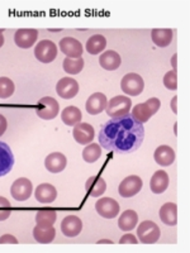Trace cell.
<instances>
[{
    "label": "cell",
    "mask_w": 190,
    "mask_h": 253,
    "mask_svg": "<svg viewBox=\"0 0 190 253\" xmlns=\"http://www.w3.org/2000/svg\"><path fill=\"white\" fill-rule=\"evenodd\" d=\"M85 190H87L88 195L92 198H99L103 195L107 190V182L103 177L99 176H92L88 178L87 184H85Z\"/></svg>",
    "instance_id": "23"
},
{
    "label": "cell",
    "mask_w": 190,
    "mask_h": 253,
    "mask_svg": "<svg viewBox=\"0 0 190 253\" xmlns=\"http://www.w3.org/2000/svg\"><path fill=\"white\" fill-rule=\"evenodd\" d=\"M83 230V221L76 215H67L61 221V232L65 237H76Z\"/></svg>",
    "instance_id": "15"
},
{
    "label": "cell",
    "mask_w": 190,
    "mask_h": 253,
    "mask_svg": "<svg viewBox=\"0 0 190 253\" xmlns=\"http://www.w3.org/2000/svg\"><path fill=\"white\" fill-rule=\"evenodd\" d=\"M32 190H33V185L31 180L26 177H19L13 182L10 187V194L17 202H26L31 198Z\"/></svg>",
    "instance_id": "9"
},
{
    "label": "cell",
    "mask_w": 190,
    "mask_h": 253,
    "mask_svg": "<svg viewBox=\"0 0 190 253\" xmlns=\"http://www.w3.org/2000/svg\"><path fill=\"white\" fill-rule=\"evenodd\" d=\"M10 213H12V210H10V203H9L5 198L0 196V221L8 219Z\"/></svg>",
    "instance_id": "35"
},
{
    "label": "cell",
    "mask_w": 190,
    "mask_h": 253,
    "mask_svg": "<svg viewBox=\"0 0 190 253\" xmlns=\"http://www.w3.org/2000/svg\"><path fill=\"white\" fill-rule=\"evenodd\" d=\"M60 48L62 53L69 58H80L83 57V44L76 38L63 37L60 41Z\"/></svg>",
    "instance_id": "14"
},
{
    "label": "cell",
    "mask_w": 190,
    "mask_h": 253,
    "mask_svg": "<svg viewBox=\"0 0 190 253\" xmlns=\"http://www.w3.org/2000/svg\"><path fill=\"white\" fill-rule=\"evenodd\" d=\"M101 156V147L98 143H89L83 150L84 161L88 164H94L100 158Z\"/></svg>",
    "instance_id": "30"
},
{
    "label": "cell",
    "mask_w": 190,
    "mask_h": 253,
    "mask_svg": "<svg viewBox=\"0 0 190 253\" xmlns=\"http://www.w3.org/2000/svg\"><path fill=\"white\" fill-rule=\"evenodd\" d=\"M95 209L101 218L113 219L118 215L119 204L112 198H101L95 203Z\"/></svg>",
    "instance_id": "10"
},
{
    "label": "cell",
    "mask_w": 190,
    "mask_h": 253,
    "mask_svg": "<svg viewBox=\"0 0 190 253\" xmlns=\"http://www.w3.org/2000/svg\"><path fill=\"white\" fill-rule=\"evenodd\" d=\"M107 96L103 94V92H94L89 96V99L87 100L85 104V108H87V112L90 115H98L100 114L103 110H105L107 108Z\"/></svg>",
    "instance_id": "17"
},
{
    "label": "cell",
    "mask_w": 190,
    "mask_h": 253,
    "mask_svg": "<svg viewBox=\"0 0 190 253\" xmlns=\"http://www.w3.org/2000/svg\"><path fill=\"white\" fill-rule=\"evenodd\" d=\"M101 243H108V245H113V242L110 239H100L98 241V245H101Z\"/></svg>",
    "instance_id": "41"
},
{
    "label": "cell",
    "mask_w": 190,
    "mask_h": 253,
    "mask_svg": "<svg viewBox=\"0 0 190 253\" xmlns=\"http://www.w3.org/2000/svg\"><path fill=\"white\" fill-rule=\"evenodd\" d=\"M132 108V100L128 96H122V95H117L113 96L107 104V114L108 117L112 118H118V117H124L131 112Z\"/></svg>",
    "instance_id": "3"
},
{
    "label": "cell",
    "mask_w": 190,
    "mask_h": 253,
    "mask_svg": "<svg viewBox=\"0 0 190 253\" xmlns=\"http://www.w3.org/2000/svg\"><path fill=\"white\" fill-rule=\"evenodd\" d=\"M56 91L62 99L75 98L79 92L78 81L72 78H62L56 85Z\"/></svg>",
    "instance_id": "13"
},
{
    "label": "cell",
    "mask_w": 190,
    "mask_h": 253,
    "mask_svg": "<svg viewBox=\"0 0 190 253\" xmlns=\"http://www.w3.org/2000/svg\"><path fill=\"white\" fill-rule=\"evenodd\" d=\"M6 128H8V122H6L4 115L0 114V135H3L5 133Z\"/></svg>",
    "instance_id": "38"
},
{
    "label": "cell",
    "mask_w": 190,
    "mask_h": 253,
    "mask_svg": "<svg viewBox=\"0 0 190 253\" xmlns=\"http://www.w3.org/2000/svg\"><path fill=\"white\" fill-rule=\"evenodd\" d=\"M158 215L164 224L174 227L178 224V205L175 203H166L160 208Z\"/></svg>",
    "instance_id": "21"
},
{
    "label": "cell",
    "mask_w": 190,
    "mask_h": 253,
    "mask_svg": "<svg viewBox=\"0 0 190 253\" xmlns=\"http://www.w3.org/2000/svg\"><path fill=\"white\" fill-rule=\"evenodd\" d=\"M161 230L155 221L144 220L137 228V237L143 245H153L160 239Z\"/></svg>",
    "instance_id": "4"
},
{
    "label": "cell",
    "mask_w": 190,
    "mask_h": 253,
    "mask_svg": "<svg viewBox=\"0 0 190 253\" xmlns=\"http://www.w3.org/2000/svg\"><path fill=\"white\" fill-rule=\"evenodd\" d=\"M15 90V85L9 78H0V99H8Z\"/></svg>",
    "instance_id": "33"
},
{
    "label": "cell",
    "mask_w": 190,
    "mask_h": 253,
    "mask_svg": "<svg viewBox=\"0 0 190 253\" xmlns=\"http://www.w3.org/2000/svg\"><path fill=\"white\" fill-rule=\"evenodd\" d=\"M33 237L41 245H48L56 237V230L53 225L37 224L33 228Z\"/></svg>",
    "instance_id": "22"
},
{
    "label": "cell",
    "mask_w": 190,
    "mask_h": 253,
    "mask_svg": "<svg viewBox=\"0 0 190 253\" xmlns=\"http://www.w3.org/2000/svg\"><path fill=\"white\" fill-rule=\"evenodd\" d=\"M61 119L66 126H74L78 123H80L81 119H83V114H81V110L78 107H74V105H70L66 107L61 113Z\"/></svg>",
    "instance_id": "27"
},
{
    "label": "cell",
    "mask_w": 190,
    "mask_h": 253,
    "mask_svg": "<svg viewBox=\"0 0 190 253\" xmlns=\"http://www.w3.org/2000/svg\"><path fill=\"white\" fill-rule=\"evenodd\" d=\"M173 29L169 28H156L151 32V38L152 42L158 47H167L173 42Z\"/></svg>",
    "instance_id": "26"
},
{
    "label": "cell",
    "mask_w": 190,
    "mask_h": 253,
    "mask_svg": "<svg viewBox=\"0 0 190 253\" xmlns=\"http://www.w3.org/2000/svg\"><path fill=\"white\" fill-rule=\"evenodd\" d=\"M38 38V31L33 28L18 29L14 35V42L19 48H31Z\"/></svg>",
    "instance_id": "11"
},
{
    "label": "cell",
    "mask_w": 190,
    "mask_h": 253,
    "mask_svg": "<svg viewBox=\"0 0 190 253\" xmlns=\"http://www.w3.org/2000/svg\"><path fill=\"white\" fill-rule=\"evenodd\" d=\"M144 138L143 124L132 115L112 118L105 122L99 130V143L108 152L127 155L137 151Z\"/></svg>",
    "instance_id": "1"
},
{
    "label": "cell",
    "mask_w": 190,
    "mask_h": 253,
    "mask_svg": "<svg viewBox=\"0 0 190 253\" xmlns=\"http://www.w3.org/2000/svg\"><path fill=\"white\" fill-rule=\"evenodd\" d=\"M121 89L126 95L139 96L140 94H142L144 89V81L142 76H140L139 74L131 72V74L124 75L123 79H122Z\"/></svg>",
    "instance_id": "5"
},
{
    "label": "cell",
    "mask_w": 190,
    "mask_h": 253,
    "mask_svg": "<svg viewBox=\"0 0 190 253\" xmlns=\"http://www.w3.org/2000/svg\"><path fill=\"white\" fill-rule=\"evenodd\" d=\"M99 63H100V66L104 70L114 71V70L121 66V56L115 51L109 49V51H105L104 53H101V56L99 57Z\"/></svg>",
    "instance_id": "25"
},
{
    "label": "cell",
    "mask_w": 190,
    "mask_h": 253,
    "mask_svg": "<svg viewBox=\"0 0 190 253\" xmlns=\"http://www.w3.org/2000/svg\"><path fill=\"white\" fill-rule=\"evenodd\" d=\"M119 243H121V245H137V243H139V239L136 238L133 234L127 233L119 239Z\"/></svg>",
    "instance_id": "36"
},
{
    "label": "cell",
    "mask_w": 190,
    "mask_h": 253,
    "mask_svg": "<svg viewBox=\"0 0 190 253\" xmlns=\"http://www.w3.org/2000/svg\"><path fill=\"white\" fill-rule=\"evenodd\" d=\"M35 196L37 202L42 204H49L53 203L57 198V190L51 184H40L35 191Z\"/></svg>",
    "instance_id": "19"
},
{
    "label": "cell",
    "mask_w": 190,
    "mask_h": 253,
    "mask_svg": "<svg viewBox=\"0 0 190 253\" xmlns=\"http://www.w3.org/2000/svg\"><path fill=\"white\" fill-rule=\"evenodd\" d=\"M170 105H171V110H173L175 114H178V96H174Z\"/></svg>",
    "instance_id": "39"
},
{
    "label": "cell",
    "mask_w": 190,
    "mask_h": 253,
    "mask_svg": "<svg viewBox=\"0 0 190 253\" xmlns=\"http://www.w3.org/2000/svg\"><path fill=\"white\" fill-rule=\"evenodd\" d=\"M4 44V36H3V29H0V48Z\"/></svg>",
    "instance_id": "40"
},
{
    "label": "cell",
    "mask_w": 190,
    "mask_h": 253,
    "mask_svg": "<svg viewBox=\"0 0 190 253\" xmlns=\"http://www.w3.org/2000/svg\"><path fill=\"white\" fill-rule=\"evenodd\" d=\"M107 47V40L101 35H94L88 40L87 51L90 55H99Z\"/></svg>",
    "instance_id": "29"
},
{
    "label": "cell",
    "mask_w": 190,
    "mask_h": 253,
    "mask_svg": "<svg viewBox=\"0 0 190 253\" xmlns=\"http://www.w3.org/2000/svg\"><path fill=\"white\" fill-rule=\"evenodd\" d=\"M14 166V156L10 147L0 141V177L12 171Z\"/></svg>",
    "instance_id": "16"
},
{
    "label": "cell",
    "mask_w": 190,
    "mask_h": 253,
    "mask_svg": "<svg viewBox=\"0 0 190 253\" xmlns=\"http://www.w3.org/2000/svg\"><path fill=\"white\" fill-rule=\"evenodd\" d=\"M35 56L42 63L52 62L57 56V46L52 41L42 40L35 47Z\"/></svg>",
    "instance_id": "7"
},
{
    "label": "cell",
    "mask_w": 190,
    "mask_h": 253,
    "mask_svg": "<svg viewBox=\"0 0 190 253\" xmlns=\"http://www.w3.org/2000/svg\"><path fill=\"white\" fill-rule=\"evenodd\" d=\"M0 245H18V239L12 234H4L0 237Z\"/></svg>",
    "instance_id": "37"
},
{
    "label": "cell",
    "mask_w": 190,
    "mask_h": 253,
    "mask_svg": "<svg viewBox=\"0 0 190 253\" xmlns=\"http://www.w3.org/2000/svg\"><path fill=\"white\" fill-rule=\"evenodd\" d=\"M57 218L55 210H40L36 214V223L42 225H53Z\"/></svg>",
    "instance_id": "32"
},
{
    "label": "cell",
    "mask_w": 190,
    "mask_h": 253,
    "mask_svg": "<svg viewBox=\"0 0 190 253\" xmlns=\"http://www.w3.org/2000/svg\"><path fill=\"white\" fill-rule=\"evenodd\" d=\"M139 223V215L136 213L135 210H126L118 219V227L121 230L124 232H130L133 228H136Z\"/></svg>",
    "instance_id": "28"
},
{
    "label": "cell",
    "mask_w": 190,
    "mask_h": 253,
    "mask_svg": "<svg viewBox=\"0 0 190 253\" xmlns=\"http://www.w3.org/2000/svg\"><path fill=\"white\" fill-rule=\"evenodd\" d=\"M142 186H143L142 178L137 175H131L119 184L118 193L122 198H132L141 191Z\"/></svg>",
    "instance_id": "8"
},
{
    "label": "cell",
    "mask_w": 190,
    "mask_h": 253,
    "mask_svg": "<svg viewBox=\"0 0 190 253\" xmlns=\"http://www.w3.org/2000/svg\"><path fill=\"white\" fill-rule=\"evenodd\" d=\"M161 107V101L157 98H150L144 103L137 104L132 109V117L140 123H146L150 121L152 115H155Z\"/></svg>",
    "instance_id": "2"
},
{
    "label": "cell",
    "mask_w": 190,
    "mask_h": 253,
    "mask_svg": "<svg viewBox=\"0 0 190 253\" xmlns=\"http://www.w3.org/2000/svg\"><path fill=\"white\" fill-rule=\"evenodd\" d=\"M67 165V158L66 156L61 152H53L49 153L45 160V167L47 171L51 173H58L61 171L65 170V167Z\"/></svg>",
    "instance_id": "18"
},
{
    "label": "cell",
    "mask_w": 190,
    "mask_h": 253,
    "mask_svg": "<svg viewBox=\"0 0 190 253\" xmlns=\"http://www.w3.org/2000/svg\"><path fill=\"white\" fill-rule=\"evenodd\" d=\"M169 186V175L164 170H158L151 177L150 189L153 194H162Z\"/></svg>",
    "instance_id": "24"
},
{
    "label": "cell",
    "mask_w": 190,
    "mask_h": 253,
    "mask_svg": "<svg viewBox=\"0 0 190 253\" xmlns=\"http://www.w3.org/2000/svg\"><path fill=\"white\" fill-rule=\"evenodd\" d=\"M176 58H178V55H174V57L171 58V63H173V66H174V70H176Z\"/></svg>",
    "instance_id": "42"
},
{
    "label": "cell",
    "mask_w": 190,
    "mask_h": 253,
    "mask_svg": "<svg viewBox=\"0 0 190 253\" xmlns=\"http://www.w3.org/2000/svg\"><path fill=\"white\" fill-rule=\"evenodd\" d=\"M153 158H155L156 164L160 165V166H170L175 161V151L170 146L164 144V146H160L156 148L155 153H153Z\"/></svg>",
    "instance_id": "20"
},
{
    "label": "cell",
    "mask_w": 190,
    "mask_h": 253,
    "mask_svg": "<svg viewBox=\"0 0 190 253\" xmlns=\"http://www.w3.org/2000/svg\"><path fill=\"white\" fill-rule=\"evenodd\" d=\"M72 135H74V139L79 144L85 146V144H89L93 142V139L95 137V130L89 123H81L80 122L76 126H74Z\"/></svg>",
    "instance_id": "12"
},
{
    "label": "cell",
    "mask_w": 190,
    "mask_h": 253,
    "mask_svg": "<svg viewBox=\"0 0 190 253\" xmlns=\"http://www.w3.org/2000/svg\"><path fill=\"white\" fill-rule=\"evenodd\" d=\"M38 105L41 108L36 109V114L41 119H45V121L55 119L58 115V112H60V104H58V101L55 98H51V96L41 98L38 100Z\"/></svg>",
    "instance_id": "6"
},
{
    "label": "cell",
    "mask_w": 190,
    "mask_h": 253,
    "mask_svg": "<svg viewBox=\"0 0 190 253\" xmlns=\"http://www.w3.org/2000/svg\"><path fill=\"white\" fill-rule=\"evenodd\" d=\"M164 85L169 90L178 89V72H176V70L166 72V75L164 76Z\"/></svg>",
    "instance_id": "34"
},
{
    "label": "cell",
    "mask_w": 190,
    "mask_h": 253,
    "mask_svg": "<svg viewBox=\"0 0 190 253\" xmlns=\"http://www.w3.org/2000/svg\"><path fill=\"white\" fill-rule=\"evenodd\" d=\"M84 69V58H69L63 60V70L69 75H78Z\"/></svg>",
    "instance_id": "31"
}]
</instances>
